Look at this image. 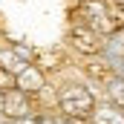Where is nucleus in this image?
<instances>
[{"instance_id":"nucleus-6","label":"nucleus","mask_w":124,"mask_h":124,"mask_svg":"<svg viewBox=\"0 0 124 124\" xmlns=\"http://www.w3.org/2000/svg\"><path fill=\"white\" fill-rule=\"evenodd\" d=\"M90 121H93V124H124V110H121V107H116L113 101L104 98V101L95 104Z\"/></svg>"},{"instance_id":"nucleus-4","label":"nucleus","mask_w":124,"mask_h":124,"mask_svg":"<svg viewBox=\"0 0 124 124\" xmlns=\"http://www.w3.org/2000/svg\"><path fill=\"white\" fill-rule=\"evenodd\" d=\"M0 113H3L9 121H17V118H23V116L35 113V98L15 87V90L3 93V107H0Z\"/></svg>"},{"instance_id":"nucleus-8","label":"nucleus","mask_w":124,"mask_h":124,"mask_svg":"<svg viewBox=\"0 0 124 124\" xmlns=\"http://www.w3.org/2000/svg\"><path fill=\"white\" fill-rule=\"evenodd\" d=\"M15 87H17V75H15L12 69L0 66V93H9V90H15Z\"/></svg>"},{"instance_id":"nucleus-11","label":"nucleus","mask_w":124,"mask_h":124,"mask_svg":"<svg viewBox=\"0 0 124 124\" xmlns=\"http://www.w3.org/2000/svg\"><path fill=\"white\" fill-rule=\"evenodd\" d=\"M121 72H124V63H121Z\"/></svg>"},{"instance_id":"nucleus-5","label":"nucleus","mask_w":124,"mask_h":124,"mask_svg":"<svg viewBox=\"0 0 124 124\" xmlns=\"http://www.w3.org/2000/svg\"><path fill=\"white\" fill-rule=\"evenodd\" d=\"M17 90H23L26 95L38 98V93H40V90H46V72H43L35 61L26 63V66L17 72Z\"/></svg>"},{"instance_id":"nucleus-2","label":"nucleus","mask_w":124,"mask_h":124,"mask_svg":"<svg viewBox=\"0 0 124 124\" xmlns=\"http://www.w3.org/2000/svg\"><path fill=\"white\" fill-rule=\"evenodd\" d=\"M69 23H87L101 38L116 35L113 20H110V0H78L69 9Z\"/></svg>"},{"instance_id":"nucleus-7","label":"nucleus","mask_w":124,"mask_h":124,"mask_svg":"<svg viewBox=\"0 0 124 124\" xmlns=\"http://www.w3.org/2000/svg\"><path fill=\"white\" fill-rule=\"evenodd\" d=\"M104 98L124 110V72H121V69L113 72V75L104 81Z\"/></svg>"},{"instance_id":"nucleus-3","label":"nucleus","mask_w":124,"mask_h":124,"mask_svg":"<svg viewBox=\"0 0 124 124\" xmlns=\"http://www.w3.org/2000/svg\"><path fill=\"white\" fill-rule=\"evenodd\" d=\"M66 46L81 55V58H95L104 52V38L95 29H90L87 23H69L66 29Z\"/></svg>"},{"instance_id":"nucleus-9","label":"nucleus","mask_w":124,"mask_h":124,"mask_svg":"<svg viewBox=\"0 0 124 124\" xmlns=\"http://www.w3.org/2000/svg\"><path fill=\"white\" fill-rule=\"evenodd\" d=\"M38 124H58V116H52V113H38Z\"/></svg>"},{"instance_id":"nucleus-1","label":"nucleus","mask_w":124,"mask_h":124,"mask_svg":"<svg viewBox=\"0 0 124 124\" xmlns=\"http://www.w3.org/2000/svg\"><path fill=\"white\" fill-rule=\"evenodd\" d=\"M55 113L69 118L75 124H87L93 116L95 104H98V95L93 93L90 84L84 81H75V84H63L61 90H55Z\"/></svg>"},{"instance_id":"nucleus-10","label":"nucleus","mask_w":124,"mask_h":124,"mask_svg":"<svg viewBox=\"0 0 124 124\" xmlns=\"http://www.w3.org/2000/svg\"><path fill=\"white\" fill-rule=\"evenodd\" d=\"M3 124H15V121H9V118H6V121H3Z\"/></svg>"}]
</instances>
